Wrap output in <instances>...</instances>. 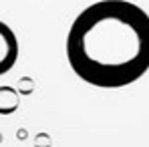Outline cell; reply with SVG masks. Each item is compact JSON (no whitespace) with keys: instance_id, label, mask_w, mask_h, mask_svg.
I'll list each match as a JSON object with an SVG mask.
<instances>
[{"instance_id":"1","label":"cell","mask_w":149,"mask_h":147,"mask_svg":"<svg viewBox=\"0 0 149 147\" xmlns=\"http://www.w3.org/2000/svg\"><path fill=\"white\" fill-rule=\"evenodd\" d=\"M73 73L97 89H123L149 71V14L129 0L83 8L67 34Z\"/></svg>"},{"instance_id":"2","label":"cell","mask_w":149,"mask_h":147,"mask_svg":"<svg viewBox=\"0 0 149 147\" xmlns=\"http://www.w3.org/2000/svg\"><path fill=\"white\" fill-rule=\"evenodd\" d=\"M18 61V38L14 30L0 20V77L6 75Z\"/></svg>"},{"instance_id":"3","label":"cell","mask_w":149,"mask_h":147,"mask_svg":"<svg viewBox=\"0 0 149 147\" xmlns=\"http://www.w3.org/2000/svg\"><path fill=\"white\" fill-rule=\"evenodd\" d=\"M18 93L12 87H0V115H10L18 109Z\"/></svg>"}]
</instances>
